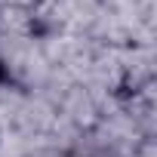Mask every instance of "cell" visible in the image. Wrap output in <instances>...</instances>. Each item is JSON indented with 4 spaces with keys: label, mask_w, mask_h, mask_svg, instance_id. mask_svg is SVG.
<instances>
[{
    "label": "cell",
    "mask_w": 157,
    "mask_h": 157,
    "mask_svg": "<svg viewBox=\"0 0 157 157\" xmlns=\"http://www.w3.org/2000/svg\"><path fill=\"white\" fill-rule=\"evenodd\" d=\"M6 80V68H3V62H0V83Z\"/></svg>",
    "instance_id": "obj_1"
}]
</instances>
